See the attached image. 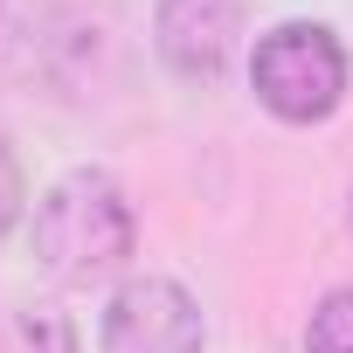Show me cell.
<instances>
[{"label":"cell","instance_id":"1","mask_svg":"<svg viewBox=\"0 0 353 353\" xmlns=\"http://www.w3.org/2000/svg\"><path fill=\"white\" fill-rule=\"evenodd\" d=\"M139 215L104 166H70L35 201V263L56 284H104L132 263Z\"/></svg>","mask_w":353,"mask_h":353},{"label":"cell","instance_id":"2","mask_svg":"<svg viewBox=\"0 0 353 353\" xmlns=\"http://www.w3.org/2000/svg\"><path fill=\"white\" fill-rule=\"evenodd\" d=\"M353 56L325 21H277L250 49V90L284 125H325L346 104Z\"/></svg>","mask_w":353,"mask_h":353},{"label":"cell","instance_id":"3","mask_svg":"<svg viewBox=\"0 0 353 353\" xmlns=\"http://www.w3.org/2000/svg\"><path fill=\"white\" fill-rule=\"evenodd\" d=\"M97 346L104 353H201L208 325H201V305H194L188 284H173V277H125L111 291V305H104Z\"/></svg>","mask_w":353,"mask_h":353},{"label":"cell","instance_id":"4","mask_svg":"<svg viewBox=\"0 0 353 353\" xmlns=\"http://www.w3.org/2000/svg\"><path fill=\"white\" fill-rule=\"evenodd\" d=\"M152 49L173 77L215 83L243 49V0H159L152 8Z\"/></svg>","mask_w":353,"mask_h":353},{"label":"cell","instance_id":"5","mask_svg":"<svg viewBox=\"0 0 353 353\" xmlns=\"http://www.w3.org/2000/svg\"><path fill=\"white\" fill-rule=\"evenodd\" d=\"M0 353H83L70 312L56 305H8L0 312Z\"/></svg>","mask_w":353,"mask_h":353},{"label":"cell","instance_id":"6","mask_svg":"<svg viewBox=\"0 0 353 353\" xmlns=\"http://www.w3.org/2000/svg\"><path fill=\"white\" fill-rule=\"evenodd\" d=\"M305 353H353V284H332L305 319Z\"/></svg>","mask_w":353,"mask_h":353},{"label":"cell","instance_id":"7","mask_svg":"<svg viewBox=\"0 0 353 353\" xmlns=\"http://www.w3.org/2000/svg\"><path fill=\"white\" fill-rule=\"evenodd\" d=\"M21 208H28V181H21V159L8 152V139H0V243L14 236Z\"/></svg>","mask_w":353,"mask_h":353},{"label":"cell","instance_id":"8","mask_svg":"<svg viewBox=\"0 0 353 353\" xmlns=\"http://www.w3.org/2000/svg\"><path fill=\"white\" fill-rule=\"evenodd\" d=\"M346 236H353V188H346Z\"/></svg>","mask_w":353,"mask_h":353},{"label":"cell","instance_id":"9","mask_svg":"<svg viewBox=\"0 0 353 353\" xmlns=\"http://www.w3.org/2000/svg\"><path fill=\"white\" fill-rule=\"evenodd\" d=\"M0 14H8V0H0Z\"/></svg>","mask_w":353,"mask_h":353}]
</instances>
